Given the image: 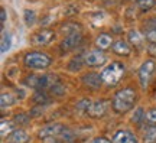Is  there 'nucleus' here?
<instances>
[{"mask_svg":"<svg viewBox=\"0 0 156 143\" xmlns=\"http://www.w3.org/2000/svg\"><path fill=\"white\" fill-rule=\"evenodd\" d=\"M112 103L108 100H97V101H91L88 105V110L85 114L90 116L91 119H101L107 114V111L110 109Z\"/></svg>","mask_w":156,"mask_h":143,"instance_id":"obj_5","label":"nucleus"},{"mask_svg":"<svg viewBox=\"0 0 156 143\" xmlns=\"http://www.w3.org/2000/svg\"><path fill=\"white\" fill-rule=\"evenodd\" d=\"M155 70H156V64H155V61H152V59L145 61V62L140 65L137 75H139L140 87L143 88V90L147 88V85H149V83H151V80H152V75H153V72H155Z\"/></svg>","mask_w":156,"mask_h":143,"instance_id":"obj_4","label":"nucleus"},{"mask_svg":"<svg viewBox=\"0 0 156 143\" xmlns=\"http://www.w3.org/2000/svg\"><path fill=\"white\" fill-rule=\"evenodd\" d=\"M143 143H156V126L147 127L143 136Z\"/></svg>","mask_w":156,"mask_h":143,"instance_id":"obj_23","label":"nucleus"},{"mask_svg":"<svg viewBox=\"0 0 156 143\" xmlns=\"http://www.w3.org/2000/svg\"><path fill=\"white\" fill-rule=\"evenodd\" d=\"M54 38H55L54 30H51V29H42V30L36 32L32 36V44L38 45V46H46V45H49L52 42Z\"/></svg>","mask_w":156,"mask_h":143,"instance_id":"obj_8","label":"nucleus"},{"mask_svg":"<svg viewBox=\"0 0 156 143\" xmlns=\"http://www.w3.org/2000/svg\"><path fill=\"white\" fill-rule=\"evenodd\" d=\"M6 19H7V16H6V10L2 7V9H0V22H2V25H5Z\"/></svg>","mask_w":156,"mask_h":143,"instance_id":"obj_32","label":"nucleus"},{"mask_svg":"<svg viewBox=\"0 0 156 143\" xmlns=\"http://www.w3.org/2000/svg\"><path fill=\"white\" fill-rule=\"evenodd\" d=\"M39 110H44V107H42V105H38V107L32 109V110H30V116H35V117H36V116H41L44 111H39Z\"/></svg>","mask_w":156,"mask_h":143,"instance_id":"obj_30","label":"nucleus"},{"mask_svg":"<svg viewBox=\"0 0 156 143\" xmlns=\"http://www.w3.org/2000/svg\"><path fill=\"white\" fill-rule=\"evenodd\" d=\"M13 123L16 126H26V124L30 123V114H28V113H17L13 117Z\"/></svg>","mask_w":156,"mask_h":143,"instance_id":"obj_20","label":"nucleus"},{"mask_svg":"<svg viewBox=\"0 0 156 143\" xmlns=\"http://www.w3.org/2000/svg\"><path fill=\"white\" fill-rule=\"evenodd\" d=\"M147 52H149L152 56H156V44L149 45V46H147Z\"/></svg>","mask_w":156,"mask_h":143,"instance_id":"obj_31","label":"nucleus"},{"mask_svg":"<svg viewBox=\"0 0 156 143\" xmlns=\"http://www.w3.org/2000/svg\"><path fill=\"white\" fill-rule=\"evenodd\" d=\"M113 52L119 56H129L130 52H132L130 44L126 42V41H122V39H120V41H116V42L113 44Z\"/></svg>","mask_w":156,"mask_h":143,"instance_id":"obj_14","label":"nucleus"},{"mask_svg":"<svg viewBox=\"0 0 156 143\" xmlns=\"http://www.w3.org/2000/svg\"><path fill=\"white\" fill-rule=\"evenodd\" d=\"M127 2H137V0H127Z\"/></svg>","mask_w":156,"mask_h":143,"instance_id":"obj_33","label":"nucleus"},{"mask_svg":"<svg viewBox=\"0 0 156 143\" xmlns=\"http://www.w3.org/2000/svg\"><path fill=\"white\" fill-rule=\"evenodd\" d=\"M107 56L103 54V51H90L84 55V65L88 68H100L106 64Z\"/></svg>","mask_w":156,"mask_h":143,"instance_id":"obj_6","label":"nucleus"},{"mask_svg":"<svg viewBox=\"0 0 156 143\" xmlns=\"http://www.w3.org/2000/svg\"><path fill=\"white\" fill-rule=\"evenodd\" d=\"M124 75V65L119 61H113L110 65H107L103 72H101V78H103V83L108 85V87H113L119 84V81L123 78Z\"/></svg>","mask_w":156,"mask_h":143,"instance_id":"obj_3","label":"nucleus"},{"mask_svg":"<svg viewBox=\"0 0 156 143\" xmlns=\"http://www.w3.org/2000/svg\"><path fill=\"white\" fill-rule=\"evenodd\" d=\"M145 120L149 124V127L156 126V109H149L147 110V113L145 116Z\"/></svg>","mask_w":156,"mask_h":143,"instance_id":"obj_26","label":"nucleus"},{"mask_svg":"<svg viewBox=\"0 0 156 143\" xmlns=\"http://www.w3.org/2000/svg\"><path fill=\"white\" fill-rule=\"evenodd\" d=\"M51 93L54 94V95H59V97H61V95L65 94V87L59 83H55L52 87H51Z\"/></svg>","mask_w":156,"mask_h":143,"instance_id":"obj_27","label":"nucleus"},{"mask_svg":"<svg viewBox=\"0 0 156 143\" xmlns=\"http://www.w3.org/2000/svg\"><path fill=\"white\" fill-rule=\"evenodd\" d=\"M93 143H113L110 139L104 138V136H98V138H95L94 140H93Z\"/></svg>","mask_w":156,"mask_h":143,"instance_id":"obj_29","label":"nucleus"},{"mask_svg":"<svg viewBox=\"0 0 156 143\" xmlns=\"http://www.w3.org/2000/svg\"><path fill=\"white\" fill-rule=\"evenodd\" d=\"M81 41V33H74V35H69L61 42V51L62 52H68V51L74 49Z\"/></svg>","mask_w":156,"mask_h":143,"instance_id":"obj_12","label":"nucleus"},{"mask_svg":"<svg viewBox=\"0 0 156 143\" xmlns=\"http://www.w3.org/2000/svg\"><path fill=\"white\" fill-rule=\"evenodd\" d=\"M65 129H67V127L59 124V123H51V124H46V126H44L41 130H39L38 136L42 139V140H45V139H51V138H58L59 139V136L62 134V132H64Z\"/></svg>","mask_w":156,"mask_h":143,"instance_id":"obj_7","label":"nucleus"},{"mask_svg":"<svg viewBox=\"0 0 156 143\" xmlns=\"http://www.w3.org/2000/svg\"><path fill=\"white\" fill-rule=\"evenodd\" d=\"M32 100H34L35 104H38V105H45L49 103V97H48L44 91H36V93L34 94Z\"/></svg>","mask_w":156,"mask_h":143,"instance_id":"obj_22","label":"nucleus"},{"mask_svg":"<svg viewBox=\"0 0 156 143\" xmlns=\"http://www.w3.org/2000/svg\"><path fill=\"white\" fill-rule=\"evenodd\" d=\"M113 36L108 35V33H100L97 38H95V46L98 48L100 51H106L108 48H113Z\"/></svg>","mask_w":156,"mask_h":143,"instance_id":"obj_13","label":"nucleus"},{"mask_svg":"<svg viewBox=\"0 0 156 143\" xmlns=\"http://www.w3.org/2000/svg\"><path fill=\"white\" fill-rule=\"evenodd\" d=\"M113 143H139V140L130 130H119L113 138Z\"/></svg>","mask_w":156,"mask_h":143,"instance_id":"obj_11","label":"nucleus"},{"mask_svg":"<svg viewBox=\"0 0 156 143\" xmlns=\"http://www.w3.org/2000/svg\"><path fill=\"white\" fill-rule=\"evenodd\" d=\"M81 81L85 87H88L90 90H100L101 84H103V78H101V74H97V72H88V74H84Z\"/></svg>","mask_w":156,"mask_h":143,"instance_id":"obj_9","label":"nucleus"},{"mask_svg":"<svg viewBox=\"0 0 156 143\" xmlns=\"http://www.w3.org/2000/svg\"><path fill=\"white\" fill-rule=\"evenodd\" d=\"M16 103V97H15V94L12 93H3L2 94V97H0V105H2V109H6V107H10Z\"/></svg>","mask_w":156,"mask_h":143,"instance_id":"obj_19","label":"nucleus"},{"mask_svg":"<svg viewBox=\"0 0 156 143\" xmlns=\"http://www.w3.org/2000/svg\"><path fill=\"white\" fill-rule=\"evenodd\" d=\"M29 140H30L29 134L22 129H16L12 134H9V142L10 143H28Z\"/></svg>","mask_w":156,"mask_h":143,"instance_id":"obj_16","label":"nucleus"},{"mask_svg":"<svg viewBox=\"0 0 156 143\" xmlns=\"http://www.w3.org/2000/svg\"><path fill=\"white\" fill-rule=\"evenodd\" d=\"M23 19H25V23H26V26H34V23L36 22V13L35 10H30V9H26V10L23 12Z\"/></svg>","mask_w":156,"mask_h":143,"instance_id":"obj_24","label":"nucleus"},{"mask_svg":"<svg viewBox=\"0 0 156 143\" xmlns=\"http://www.w3.org/2000/svg\"><path fill=\"white\" fill-rule=\"evenodd\" d=\"M23 64L30 70H46L52 64V58L41 51H30L23 56Z\"/></svg>","mask_w":156,"mask_h":143,"instance_id":"obj_2","label":"nucleus"},{"mask_svg":"<svg viewBox=\"0 0 156 143\" xmlns=\"http://www.w3.org/2000/svg\"><path fill=\"white\" fill-rule=\"evenodd\" d=\"M143 35H145V39L149 44H156V17L151 19L149 22L146 23Z\"/></svg>","mask_w":156,"mask_h":143,"instance_id":"obj_15","label":"nucleus"},{"mask_svg":"<svg viewBox=\"0 0 156 143\" xmlns=\"http://www.w3.org/2000/svg\"><path fill=\"white\" fill-rule=\"evenodd\" d=\"M12 46V38L9 32H6V29H2V44H0V51L2 54H6L7 51L10 49Z\"/></svg>","mask_w":156,"mask_h":143,"instance_id":"obj_17","label":"nucleus"},{"mask_svg":"<svg viewBox=\"0 0 156 143\" xmlns=\"http://www.w3.org/2000/svg\"><path fill=\"white\" fill-rule=\"evenodd\" d=\"M136 100H137V94L133 88H122L114 94V97L112 100V107L117 114H124L134 107Z\"/></svg>","mask_w":156,"mask_h":143,"instance_id":"obj_1","label":"nucleus"},{"mask_svg":"<svg viewBox=\"0 0 156 143\" xmlns=\"http://www.w3.org/2000/svg\"><path fill=\"white\" fill-rule=\"evenodd\" d=\"M136 6L140 12H147L156 6V0H137Z\"/></svg>","mask_w":156,"mask_h":143,"instance_id":"obj_21","label":"nucleus"},{"mask_svg":"<svg viewBox=\"0 0 156 143\" xmlns=\"http://www.w3.org/2000/svg\"><path fill=\"white\" fill-rule=\"evenodd\" d=\"M62 32L67 33V36L69 35H74V33H81V26L77 25V23H67L65 26H62Z\"/></svg>","mask_w":156,"mask_h":143,"instance_id":"obj_25","label":"nucleus"},{"mask_svg":"<svg viewBox=\"0 0 156 143\" xmlns=\"http://www.w3.org/2000/svg\"><path fill=\"white\" fill-rule=\"evenodd\" d=\"M145 113H143V109L142 107H139V109H136V111H134L133 114V121L134 123H137V124H140V121H142V117H145Z\"/></svg>","mask_w":156,"mask_h":143,"instance_id":"obj_28","label":"nucleus"},{"mask_svg":"<svg viewBox=\"0 0 156 143\" xmlns=\"http://www.w3.org/2000/svg\"><path fill=\"white\" fill-rule=\"evenodd\" d=\"M7 143H10V142H7Z\"/></svg>","mask_w":156,"mask_h":143,"instance_id":"obj_34","label":"nucleus"},{"mask_svg":"<svg viewBox=\"0 0 156 143\" xmlns=\"http://www.w3.org/2000/svg\"><path fill=\"white\" fill-rule=\"evenodd\" d=\"M15 123L13 121H9V120H2L0 123V133H2V138H5L7 134H12L15 132Z\"/></svg>","mask_w":156,"mask_h":143,"instance_id":"obj_18","label":"nucleus"},{"mask_svg":"<svg viewBox=\"0 0 156 143\" xmlns=\"http://www.w3.org/2000/svg\"><path fill=\"white\" fill-rule=\"evenodd\" d=\"M127 42L136 49H140L143 48V44H145V35H142L137 29H130L127 32Z\"/></svg>","mask_w":156,"mask_h":143,"instance_id":"obj_10","label":"nucleus"}]
</instances>
